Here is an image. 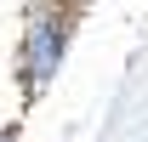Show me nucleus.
Returning a JSON list of instances; mask_svg holds the SVG:
<instances>
[{
    "mask_svg": "<svg viewBox=\"0 0 148 142\" xmlns=\"http://www.w3.org/2000/svg\"><path fill=\"white\" fill-rule=\"evenodd\" d=\"M0 142H23V137H17V125H0Z\"/></svg>",
    "mask_w": 148,
    "mask_h": 142,
    "instance_id": "f03ea898",
    "label": "nucleus"
},
{
    "mask_svg": "<svg viewBox=\"0 0 148 142\" xmlns=\"http://www.w3.org/2000/svg\"><path fill=\"white\" fill-rule=\"evenodd\" d=\"M86 0H29L23 6V29H17V51H12V74L29 102H40L51 80L69 63V46L80 34Z\"/></svg>",
    "mask_w": 148,
    "mask_h": 142,
    "instance_id": "f257e3e1",
    "label": "nucleus"
}]
</instances>
